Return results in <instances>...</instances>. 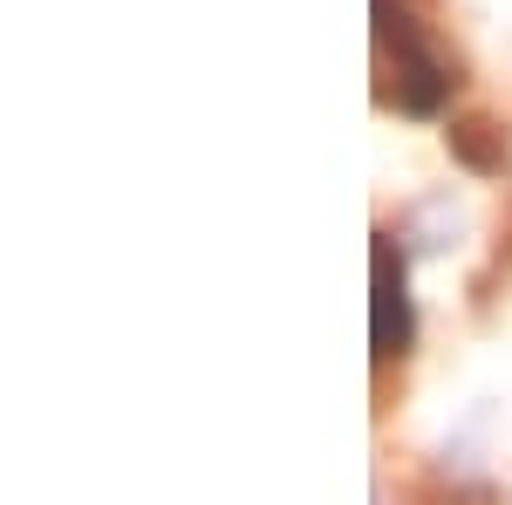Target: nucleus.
<instances>
[{"label":"nucleus","instance_id":"nucleus-2","mask_svg":"<svg viewBox=\"0 0 512 505\" xmlns=\"http://www.w3.org/2000/svg\"><path fill=\"white\" fill-rule=\"evenodd\" d=\"M369 335L376 362H396L410 349V294H403V253L390 233H376V301H369Z\"/></svg>","mask_w":512,"mask_h":505},{"label":"nucleus","instance_id":"nucleus-1","mask_svg":"<svg viewBox=\"0 0 512 505\" xmlns=\"http://www.w3.org/2000/svg\"><path fill=\"white\" fill-rule=\"evenodd\" d=\"M376 48L396 55V103H403L410 117H431L437 103H444V89H451V69L424 48L417 21H410L396 0H376Z\"/></svg>","mask_w":512,"mask_h":505},{"label":"nucleus","instance_id":"nucleus-3","mask_svg":"<svg viewBox=\"0 0 512 505\" xmlns=\"http://www.w3.org/2000/svg\"><path fill=\"white\" fill-rule=\"evenodd\" d=\"M451 151L465 157L472 171H499V164H506V151H499V137H492V123H478V117L451 130Z\"/></svg>","mask_w":512,"mask_h":505}]
</instances>
